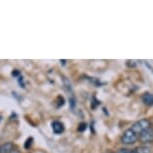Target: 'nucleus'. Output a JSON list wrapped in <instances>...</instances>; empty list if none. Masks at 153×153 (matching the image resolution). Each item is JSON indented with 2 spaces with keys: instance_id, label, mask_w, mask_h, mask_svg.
I'll use <instances>...</instances> for the list:
<instances>
[{
  "instance_id": "nucleus-1",
  "label": "nucleus",
  "mask_w": 153,
  "mask_h": 153,
  "mask_svg": "<svg viewBox=\"0 0 153 153\" xmlns=\"http://www.w3.org/2000/svg\"><path fill=\"white\" fill-rule=\"evenodd\" d=\"M150 126H151V121L149 119H145V118H144V119H140V120L136 121V122L130 127V129L132 131H134L135 133L139 136L143 131H145L146 129H148Z\"/></svg>"
},
{
  "instance_id": "nucleus-13",
  "label": "nucleus",
  "mask_w": 153,
  "mask_h": 153,
  "mask_svg": "<svg viewBox=\"0 0 153 153\" xmlns=\"http://www.w3.org/2000/svg\"><path fill=\"white\" fill-rule=\"evenodd\" d=\"M10 153H20L19 151H17V150H13L12 152H10Z\"/></svg>"
},
{
  "instance_id": "nucleus-11",
  "label": "nucleus",
  "mask_w": 153,
  "mask_h": 153,
  "mask_svg": "<svg viewBox=\"0 0 153 153\" xmlns=\"http://www.w3.org/2000/svg\"><path fill=\"white\" fill-rule=\"evenodd\" d=\"M117 153H133L130 149H120Z\"/></svg>"
},
{
  "instance_id": "nucleus-6",
  "label": "nucleus",
  "mask_w": 153,
  "mask_h": 153,
  "mask_svg": "<svg viewBox=\"0 0 153 153\" xmlns=\"http://www.w3.org/2000/svg\"><path fill=\"white\" fill-rule=\"evenodd\" d=\"M12 151H13V144L11 142H6L2 146H0V153H10Z\"/></svg>"
},
{
  "instance_id": "nucleus-4",
  "label": "nucleus",
  "mask_w": 153,
  "mask_h": 153,
  "mask_svg": "<svg viewBox=\"0 0 153 153\" xmlns=\"http://www.w3.org/2000/svg\"><path fill=\"white\" fill-rule=\"evenodd\" d=\"M51 126H52V130L55 134H60L64 131V125H63L62 122H60L58 120L53 121Z\"/></svg>"
},
{
  "instance_id": "nucleus-3",
  "label": "nucleus",
  "mask_w": 153,
  "mask_h": 153,
  "mask_svg": "<svg viewBox=\"0 0 153 153\" xmlns=\"http://www.w3.org/2000/svg\"><path fill=\"white\" fill-rule=\"evenodd\" d=\"M142 143H151L153 142V127L152 125L149 127L148 129H146L145 131H143L142 133L139 135L138 138Z\"/></svg>"
},
{
  "instance_id": "nucleus-9",
  "label": "nucleus",
  "mask_w": 153,
  "mask_h": 153,
  "mask_svg": "<svg viewBox=\"0 0 153 153\" xmlns=\"http://www.w3.org/2000/svg\"><path fill=\"white\" fill-rule=\"evenodd\" d=\"M32 141H33V138L32 137H29L28 139H26V141H25V144H24V147L25 148H29V147L31 146V144H32Z\"/></svg>"
},
{
  "instance_id": "nucleus-7",
  "label": "nucleus",
  "mask_w": 153,
  "mask_h": 153,
  "mask_svg": "<svg viewBox=\"0 0 153 153\" xmlns=\"http://www.w3.org/2000/svg\"><path fill=\"white\" fill-rule=\"evenodd\" d=\"M133 153H151V149H150V147L146 145H141L136 147L133 150Z\"/></svg>"
},
{
  "instance_id": "nucleus-8",
  "label": "nucleus",
  "mask_w": 153,
  "mask_h": 153,
  "mask_svg": "<svg viewBox=\"0 0 153 153\" xmlns=\"http://www.w3.org/2000/svg\"><path fill=\"white\" fill-rule=\"evenodd\" d=\"M86 127H87V124H86L85 122L80 123V124H79V126H78V131H79V132L85 131V130H86Z\"/></svg>"
},
{
  "instance_id": "nucleus-10",
  "label": "nucleus",
  "mask_w": 153,
  "mask_h": 153,
  "mask_svg": "<svg viewBox=\"0 0 153 153\" xmlns=\"http://www.w3.org/2000/svg\"><path fill=\"white\" fill-rule=\"evenodd\" d=\"M126 64H127V66H129V67H135L136 63H135V61H131V60H127Z\"/></svg>"
},
{
  "instance_id": "nucleus-5",
  "label": "nucleus",
  "mask_w": 153,
  "mask_h": 153,
  "mask_svg": "<svg viewBox=\"0 0 153 153\" xmlns=\"http://www.w3.org/2000/svg\"><path fill=\"white\" fill-rule=\"evenodd\" d=\"M141 99H142L143 103L147 106H152L153 105V93H150V92H145L142 97H141Z\"/></svg>"
},
{
  "instance_id": "nucleus-12",
  "label": "nucleus",
  "mask_w": 153,
  "mask_h": 153,
  "mask_svg": "<svg viewBox=\"0 0 153 153\" xmlns=\"http://www.w3.org/2000/svg\"><path fill=\"white\" fill-rule=\"evenodd\" d=\"M12 74L14 75V76H16V75H17V74H20V73H19V71H17V70H16V71H14V72H13V73H12Z\"/></svg>"
},
{
  "instance_id": "nucleus-2",
  "label": "nucleus",
  "mask_w": 153,
  "mask_h": 153,
  "mask_svg": "<svg viewBox=\"0 0 153 153\" xmlns=\"http://www.w3.org/2000/svg\"><path fill=\"white\" fill-rule=\"evenodd\" d=\"M138 138L139 136L130 128H128L123 132L122 136H121V142L123 144H133L138 140Z\"/></svg>"
}]
</instances>
